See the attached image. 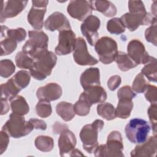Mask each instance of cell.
<instances>
[{"instance_id": "35", "label": "cell", "mask_w": 157, "mask_h": 157, "mask_svg": "<svg viewBox=\"0 0 157 157\" xmlns=\"http://www.w3.org/2000/svg\"><path fill=\"white\" fill-rule=\"evenodd\" d=\"M107 29L111 34L118 35L125 31V27L120 18H113L107 21Z\"/></svg>"}, {"instance_id": "13", "label": "cell", "mask_w": 157, "mask_h": 157, "mask_svg": "<svg viewBox=\"0 0 157 157\" xmlns=\"http://www.w3.org/2000/svg\"><path fill=\"white\" fill-rule=\"evenodd\" d=\"M92 11L93 9L90 1L72 0L67 7L69 15L79 21H83L91 15Z\"/></svg>"}, {"instance_id": "42", "label": "cell", "mask_w": 157, "mask_h": 157, "mask_svg": "<svg viewBox=\"0 0 157 157\" xmlns=\"http://www.w3.org/2000/svg\"><path fill=\"white\" fill-rule=\"evenodd\" d=\"M136 94L133 91L132 89L129 85H125L120 88L117 92V97L119 99L127 98L132 99Z\"/></svg>"}, {"instance_id": "38", "label": "cell", "mask_w": 157, "mask_h": 157, "mask_svg": "<svg viewBox=\"0 0 157 157\" xmlns=\"http://www.w3.org/2000/svg\"><path fill=\"white\" fill-rule=\"evenodd\" d=\"M148 85V83L145 78V76L140 72L136 76L132 82L131 88L136 93H142L146 90Z\"/></svg>"}, {"instance_id": "48", "label": "cell", "mask_w": 157, "mask_h": 157, "mask_svg": "<svg viewBox=\"0 0 157 157\" xmlns=\"http://www.w3.org/2000/svg\"><path fill=\"white\" fill-rule=\"evenodd\" d=\"M68 128L65 124H62L60 122H56V123L53 126V131L55 134L60 133L63 129Z\"/></svg>"}, {"instance_id": "37", "label": "cell", "mask_w": 157, "mask_h": 157, "mask_svg": "<svg viewBox=\"0 0 157 157\" xmlns=\"http://www.w3.org/2000/svg\"><path fill=\"white\" fill-rule=\"evenodd\" d=\"M15 71V66L10 59H2L0 61V75L2 77H9Z\"/></svg>"}, {"instance_id": "31", "label": "cell", "mask_w": 157, "mask_h": 157, "mask_svg": "<svg viewBox=\"0 0 157 157\" xmlns=\"http://www.w3.org/2000/svg\"><path fill=\"white\" fill-rule=\"evenodd\" d=\"M37 149L43 152H48L52 150L54 147L53 139L47 136H39L34 141Z\"/></svg>"}, {"instance_id": "3", "label": "cell", "mask_w": 157, "mask_h": 157, "mask_svg": "<svg viewBox=\"0 0 157 157\" xmlns=\"http://www.w3.org/2000/svg\"><path fill=\"white\" fill-rule=\"evenodd\" d=\"M57 57L51 52L47 51L34 59L33 67L29 71L31 75L36 80H42L50 75L56 65Z\"/></svg>"}, {"instance_id": "11", "label": "cell", "mask_w": 157, "mask_h": 157, "mask_svg": "<svg viewBox=\"0 0 157 157\" xmlns=\"http://www.w3.org/2000/svg\"><path fill=\"white\" fill-rule=\"evenodd\" d=\"M155 18L156 17H153L149 13L141 14L128 12L123 15L120 19L124 27L132 32L136 31L140 25H148L151 24Z\"/></svg>"}, {"instance_id": "49", "label": "cell", "mask_w": 157, "mask_h": 157, "mask_svg": "<svg viewBox=\"0 0 157 157\" xmlns=\"http://www.w3.org/2000/svg\"><path fill=\"white\" fill-rule=\"evenodd\" d=\"M69 154V156H84L83 154L81 153V151L77 149H74L72 150Z\"/></svg>"}, {"instance_id": "39", "label": "cell", "mask_w": 157, "mask_h": 157, "mask_svg": "<svg viewBox=\"0 0 157 157\" xmlns=\"http://www.w3.org/2000/svg\"><path fill=\"white\" fill-rule=\"evenodd\" d=\"M156 18H155L151 23V26L147 28L145 31V37L146 40L150 43H151L155 46H156Z\"/></svg>"}, {"instance_id": "23", "label": "cell", "mask_w": 157, "mask_h": 157, "mask_svg": "<svg viewBox=\"0 0 157 157\" xmlns=\"http://www.w3.org/2000/svg\"><path fill=\"white\" fill-rule=\"evenodd\" d=\"M93 10H97L107 17H112L117 12L115 6L109 1H90Z\"/></svg>"}, {"instance_id": "2", "label": "cell", "mask_w": 157, "mask_h": 157, "mask_svg": "<svg viewBox=\"0 0 157 157\" xmlns=\"http://www.w3.org/2000/svg\"><path fill=\"white\" fill-rule=\"evenodd\" d=\"M123 151L121 134L118 131H113L108 135L106 144L98 145L93 152L97 157H122L124 156Z\"/></svg>"}, {"instance_id": "27", "label": "cell", "mask_w": 157, "mask_h": 157, "mask_svg": "<svg viewBox=\"0 0 157 157\" xmlns=\"http://www.w3.org/2000/svg\"><path fill=\"white\" fill-rule=\"evenodd\" d=\"M56 112L65 121H71L75 115L72 104L64 101L60 102L56 105Z\"/></svg>"}, {"instance_id": "10", "label": "cell", "mask_w": 157, "mask_h": 157, "mask_svg": "<svg viewBox=\"0 0 157 157\" xmlns=\"http://www.w3.org/2000/svg\"><path fill=\"white\" fill-rule=\"evenodd\" d=\"M100 27V20L96 16L91 15L85 19L80 26L81 32L88 44L93 46L99 39L98 29Z\"/></svg>"}, {"instance_id": "28", "label": "cell", "mask_w": 157, "mask_h": 157, "mask_svg": "<svg viewBox=\"0 0 157 157\" xmlns=\"http://www.w3.org/2000/svg\"><path fill=\"white\" fill-rule=\"evenodd\" d=\"M114 61L116 62L118 68L124 72L128 71L137 66L129 56L124 52H118Z\"/></svg>"}, {"instance_id": "5", "label": "cell", "mask_w": 157, "mask_h": 157, "mask_svg": "<svg viewBox=\"0 0 157 157\" xmlns=\"http://www.w3.org/2000/svg\"><path fill=\"white\" fill-rule=\"evenodd\" d=\"M33 124L28 120L26 121L23 116L12 113L9 119L2 128L12 137L17 139L26 136L33 130Z\"/></svg>"}, {"instance_id": "7", "label": "cell", "mask_w": 157, "mask_h": 157, "mask_svg": "<svg viewBox=\"0 0 157 157\" xmlns=\"http://www.w3.org/2000/svg\"><path fill=\"white\" fill-rule=\"evenodd\" d=\"M150 131L148 122L140 118H133L126 125L124 131L128 139L134 144H142L146 141Z\"/></svg>"}, {"instance_id": "36", "label": "cell", "mask_w": 157, "mask_h": 157, "mask_svg": "<svg viewBox=\"0 0 157 157\" xmlns=\"http://www.w3.org/2000/svg\"><path fill=\"white\" fill-rule=\"evenodd\" d=\"M36 112L37 115L41 118L49 117L52 112V105L50 102L44 100H39L36 106Z\"/></svg>"}, {"instance_id": "19", "label": "cell", "mask_w": 157, "mask_h": 157, "mask_svg": "<svg viewBox=\"0 0 157 157\" xmlns=\"http://www.w3.org/2000/svg\"><path fill=\"white\" fill-rule=\"evenodd\" d=\"M62 88L59 85L56 83H48L37 89L36 96L39 100L50 102L59 99L62 95Z\"/></svg>"}, {"instance_id": "20", "label": "cell", "mask_w": 157, "mask_h": 157, "mask_svg": "<svg viewBox=\"0 0 157 157\" xmlns=\"http://www.w3.org/2000/svg\"><path fill=\"white\" fill-rule=\"evenodd\" d=\"M59 134L58 139L59 154L61 156H64L69 155L74 149L77 140L74 134L67 128L63 129Z\"/></svg>"}, {"instance_id": "47", "label": "cell", "mask_w": 157, "mask_h": 157, "mask_svg": "<svg viewBox=\"0 0 157 157\" xmlns=\"http://www.w3.org/2000/svg\"><path fill=\"white\" fill-rule=\"evenodd\" d=\"M1 115H3L6 114L9 110V104L8 103V99L1 98Z\"/></svg>"}, {"instance_id": "44", "label": "cell", "mask_w": 157, "mask_h": 157, "mask_svg": "<svg viewBox=\"0 0 157 157\" xmlns=\"http://www.w3.org/2000/svg\"><path fill=\"white\" fill-rule=\"evenodd\" d=\"M9 143V135L1 130L0 134V154L2 155L7 149Z\"/></svg>"}, {"instance_id": "26", "label": "cell", "mask_w": 157, "mask_h": 157, "mask_svg": "<svg viewBox=\"0 0 157 157\" xmlns=\"http://www.w3.org/2000/svg\"><path fill=\"white\" fill-rule=\"evenodd\" d=\"M10 101L12 113L23 116L29 112V105L26 99L23 96L17 95L10 99Z\"/></svg>"}, {"instance_id": "6", "label": "cell", "mask_w": 157, "mask_h": 157, "mask_svg": "<svg viewBox=\"0 0 157 157\" xmlns=\"http://www.w3.org/2000/svg\"><path fill=\"white\" fill-rule=\"evenodd\" d=\"M104 123L101 120H96L92 123L85 125L80 132V138L85 151L93 153L98 145V133L102 129Z\"/></svg>"}, {"instance_id": "8", "label": "cell", "mask_w": 157, "mask_h": 157, "mask_svg": "<svg viewBox=\"0 0 157 157\" xmlns=\"http://www.w3.org/2000/svg\"><path fill=\"white\" fill-rule=\"evenodd\" d=\"M94 49L99 56V61L104 64L112 63L118 53L116 41L106 36L97 40L94 45Z\"/></svg>"}, {"instance_id": "15", "label": "cell", "mask_w": 157, "mask_h": 157, "mask_svg": "<svg viewBox=\"0 0 157 157\" xmlns=\"http://www.w3.org/2000/svg\"><path fill=\"white\" fill-rule=\"evenodd\" d=\"M128 55L138 65L145 64L150 59V56L146 51L143 43L137 39L131 40L127 46Z\"/></svg>"}, {"instance_id": "34", "label": "cell", "mask_w": 157, "mask_h": 157, "mask_svg": "<svg viewBox=\"0 0 157 157\" xmlns=\"http://www.w3.org/2000/svg\"><path fill=\"white\" fill-rule=\"evenodd\" d=\"M30 75V72L25 70H21L18 71L12 77V78L18 86L22 90L29 85L31 80Z\"/></svg>"}, {"instance_id": "29", "label": "cell", "mask_w": 157, "mask_h": 157, "mask_svg": "<svg viewBox=\"0 0 157 157\" xmlns=\"http://www.w3.org/2000/svg\"><path fill=\"white\" fill-rule=\"evenodd\" d=\"M141 73L146 77L148 80L153 82H156L157 79V66L156 59L150 56V59L145 64L144 67L141 70Z\"/></svg>"}, {"instance_id": "50", "label": "cell", "mask_w": 157, "mask_h": 157, "mask_svg": "<svg viewBox=\"0 0 157 157\" xmlns=\"http://www.w3.org/2000/svg\"><path fill=\"white\" fill-rule=\"evenodd\" d=\"M156 1H155L153 2V3L151 4V7L152 13L154 15L155 17H156Z\"/></svg>"}, {"instance_id": "21", "label": "cell", "mask_w": 157, "mask_h": 157, "mask_svg": "<svg viewBox=\"0 0 157 157\" xmlns=\"http://www.w3.org/2000/svg\"><path fill=\"white\" fill-rule=\"evenodd\" d=\"M80 82L84 90L92 86L100 85V72L99 68L90 67L86 69L82 74Z\"/></svg>"}, {"instance_id": "22", "label": "cell", "mask_w": 157, "mask_h": 157, "mask_svg": "<svg viewBox=\"0 0 157 157\" xmlns=\"http://www.w3.org/2000/svg\"><path fill=\"white\" fill-rule=\"evenodd\" d=\"M82 93L91 105L104 102L107 97L106 91L100 85L90 86Z\"/></svg>"}, {"instance_id": "4", "label": "cell", "mask_w": 157, "mask_h": 157, "mask_svg": "<svg viewBox=\"0 0 157 157\" xmlns=\"http://www.w3.org/2000/svg\"><path fill=\"white\" fill-rule=\"evenodd\" d=\"M29 39L22 47V51L33 59L48 51V37L42 31H29Z\"/></svg>"}, {"instance_id": "12", "label": "cell", "mask_w": 157, "mask_h": 157, "mask_svg": "<svg viewBox=\"0 0 157 157\" xmlns=\"http://www.w3.org/2000/svg\"><path fill=\"white\" fill-rule=\"evenodd\" d=\"M73 58L75 62L80 66H92L98 63L97 59L90 54L87 49L86 42L81 37H78L76 40Z\"/></svg>"}, {"instance_id": "9", "label": "cell", "mask_w": 157, "mask_h": 157, "mask_svg": "<svg viewBox=\"0 0 157 157\" xmlns=\"http://www.w3.org/2000/svg\"><path fill=\"white\" fill-rule=\"evenodd\" d=\"M48 1H32V7L28 14V21L31 26L37 31H39L43 28L44 18L46 13V7Z\"/></svg>"}, {"instance_id": "1", "label": "cell", "mask_w": 157, "mask_h": 157, "mask_svg": "<svg viewBox=\"0 0 157 157\" xmlns=\"http://www.w3.org/2000/svg\"><path fill=\"white\" fill-rule=\"evenodd\" d=\"M26 37V32L22 28L9 29L6 26H1V56L8 55L13 53L17 47V44L23 41Z\"/></svg>"}, {"instance_id": "41", "label": "cell", "mask_w": 157, "mask_h": 157, "mask_svg": "<svg viewBox=\"0 0 157 157\" xmlns=\"http://www.w3.org/2000/svg\"><path fill=\"white\" fill-rule=\"evenodd\" d=\"M156 103L151 104V105L148 109V115L150 120V122L151 124V126L152 128V130L153 131L154 135H156V128H157V114H156Z\"/></svg>"}, {"instance_id": "43", "label": "cell", "mask_w": 157, "mask_h": 157, "mask_svg": "<svg viewBox=\"0 0 157 157\" xmlns=\"http://www.w3.org/2000/svg\"><path fill=\"white\" fill-rule=\"evenodd\" d=\"M145 97L147 101L151 104L156 103L157 101V88L155 85L148 84L145 91Z\"/></svg>"}, {"instance_id": "33", "label": "cell", "mask_w": 157, "mask_h": 157, "mask_svg": "<svg viewBox=\"0 0 157 157\" xmlns=\"http://www.w3.org/2000/svg\"><path fill=\"white\" fill-rule=\"evenodd\" d=\"M15 63L18 67L30 71L33 67L34 59L23 51H21L18 52L15 56Z\"/></svg>"}, {"instance_id": "40", "label": "cell", "mask_w": 157, "mask_h": 157, "mask_svg": "<svg viewBox=\"0 0 157 157\" xmlns=\"http://www.w3.org/2000/svg\"><path fill=\"white\" fill-rule=\"evenodd\" d=\"M128 7L129 13L141 14H146L148 13L145 10L143 2L141 1H129Z\"/></svg>"}, {"instance_id": "17", "label": "cell", "mask_w": 157, "mask_h": 157, "mask_svg": "<svg viewBox=\"0 0 157 157\" xmlns=\"http://www.w3.org/2000/svg\"><path fill=\"white\" fill-rule=\"evenodd\" d=\"M156 143V136H150L144 143L137 145L131 151V156L142 157L155 156L157 151Z\"/></svg>"}, {"instance_id": "24", "label": "cell", "mask_w": 157, "mask_h": 157, "mask_svg": "<svg viewBox=\"0 0 157 157\" xmlns=\"http://www.w3.org/2000/svg\"><path fill=\"white\" fill-rule=\"evenodd\" d=\"M133 106L134 104L132 99L127 98L119 99L115 109L116 117L121 119H126L130 116Z\"/></svg>"}, {"instance_id": "18", "label": "cell", "mask_w": 157, "mask_h": 157, "mask_svg": "<svg viewBox=\"0 0 157 157\" xmlns=\"http://www.w3.org/2000/svg\"><path fill=\"white\" fill-rule=\"evenodd\" d=\"M28 1H7L2 6L1 11V22L3 23L7 18L17 17L26 7Z\"/></svg>"}, {"instance_id": "25", "label": "cell", "mask_w": 157, "mask_h": 157, "mask_svg": "<svg viewBox=\"0 0 157 157\" xmlns=\"http://www.w3.org/2000/svg\"><path fill=\"white\" fill-rule=\"evenodd\" d=\"M21 89L15 83L12 77L7 80L5 83L1 85V98L7 99L9 101L17 96Z\"/></svg>"}, {"instance_id": "16", "label": "cell", "mask_w": 157, "mask_h": 157, "mask_svg": "<svg viewBox=\"0 0 157 157\" xmlns=\"http://www.w3.org/2000/svg\"><path fill=\"white\" fill-rule=\"evenodd\" d=\"M44 26L47 30L50 31L70 30L71 27L67 18L61 12H55L48 17L44 22Z\"/></svg>"}, {"instance_id": "46", "label": "cell", "mask_w": 157, "mask_h": 157, "mask_svg": "<svg viewBox=\"0 0 157 157\" xmlns=\"http://www.w3.org/2000/svg\"><path fill=\"white\" fill-rule=\"evenodd\" d=\"M29 121L33 124L34 129L40 130H45L47 129V124L42 120L31 118L29 120Z\"/></svg>"}, {"instance_id": "30", "label": "cell", "mask_w": 157, "mask_h": 157, "mask_svg": "<svg viewBox=\"0 0 157 157\" xmlns=\"http://www.w3.org/2000/svg\"><path fill=\"white\" fill-rule=\"evenodd\" d=\"M97 113L100 117L107 121L113 120L117 117L115 115V109L114 106L109 102H102L98 105Z\"/></svg>"}, {"instance_id": "14", "label": "cell", "mask_w": 157, "mask_h": 157, "mask_svg": "<svg viewBox=\"0 0 157 157\" xmlns=\"http://www.w3.org/2000/svg\"><path fill=\"white\" fill-rule=\"evenodd\" d=\"M75 33L71 30H64L59 32L58 44L55 51L58 55H66L74 51L76 45Z\"/></svg>"}, {"instance_id": "32", "label": "cell", "mask_w": 157, "mask_h": 157, "mask_svg": "<svg viewBox=\"0 0 157 157\" xmlns=\"http://www.w3.org/2000/svg\"><path fill=\"white\" fill-rule=\"evenodd\" d=\"M91 105L82 93L80 95L78 100L74 105V110L75 114L79 116H86L89 113Z\"/></svg>"}, {"instance_id": "45", "label": "cell", "mask_w": 157, "mask_h": 157, "mask_svg": "<svg viewBox=\"0 0 157 157\" xmlns=\"http://www.w3.org/2000/svg\"><path fill=\"white\" fill-rule=\"evenodd\" d=\"M121 78L120 75H115L110 77L107 81V86L111 91L115 90L121 84Z\"/></svg>"}]
</instances>
